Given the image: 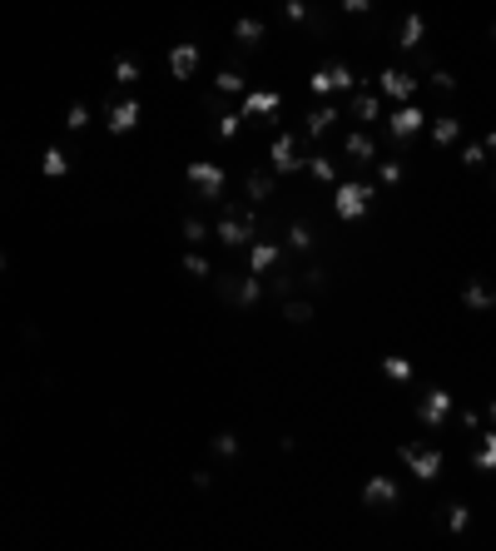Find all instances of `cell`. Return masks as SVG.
<instances>
[{"instance_id": "cell-4", "label": "cell", "mask_w": 496, "mask_h": 551, "mask_svg": "<svg viewBox=\"0 0 496 551\" xmlns=\"http://www.w3.org/2000/svg\"><path fill=\"white\" fill-rule=\"evenodd\" d=\"M268 169L278 174V179H298V174H308V154H303V135L298 130H278V135H268Z\"/></svg>"}, {"instance_id": "cell-14", "label": "cell", "mask_w": 496, "mask_h": 551, "mask_svg": "<svg viewBox=\"0 0 496 551\" xmlns=\"http://www.w3.org/2000/svg\"><path fill=\"white\" fill-rule=\"evenodd\" d=\"M343 154H348L353 169H372V164L382 159V139L372 135V130H348V135H343Z\"/></svg>"}, {"instance_id": "cell-17", "label": "cell", "mask_w": 496, "mask_h": 551, "mask_svg": "<svg viewBox=\"0 0 496 551\" xmlns=\"http://www.w3.org/2000/svg\"><path fill=\"white\" fill-rule=\"evenodd\" d=\"M457 298H462V313H477V318H482V313H496V288H492V278H467V283H462V293H457Z\"/></svg>"}, {"instance_id": "cell-11", "label": "cell", "mask_w": 496, "mask_h": 551, "mask_svg": "<svg viewBox=\"0 0 496 551\" xmlns=\"http://www.w3.org/2000/svg\"><path fill=\"white\" fill-rule=\"evenodd\" d=\"M139 125H144V100H139V95H120V100H115V110L105 115V135H110V139H129Z\"/></svg>"}, {"instance_id": "cell-10", "label": "cell", "mask_w": 496, "mask_h": 551, "mask_svg": "<svg viewBox=\"0 0 496 551\" xmlns=\"http://www.w3.org/2000/svg\"><path fill=\"white\" fill-rule=\"evenodd\" d=\"M199 65H204V45H199V40H174V45H169V80H174V85L199 80Z\"/></svg>"}, {"instance_id": "cell-6", "label": "cell", "mask_w": 496, "mask_h": 551, "mask_svg": "<svg viewBox=\"0 0 496 551\" xmlns=\"http://www.w3.org/2000/svg\"><path fill=\"white\" fill-rule=\"evenodd\" d=\"M363 80H358V65H348V60H328V65H318L313 75H308V95L313 100H338V95H353Z\"/></svg>"}, {"instance_id": "cell-24", "label": "cell", "mask_w": 496, "mask_h": 551, "mask_svg": "<svg viewBox=\"0 0 496 551\" xmlns=\"http://www.w3.org/2000/svg\"><path fill=\"white\" fill-rule=\"evenodd\" d=\"M457 164H462V169H472V174H482V169L492 164L487 139H467V144H462V154H457Z\"/></svg>"}, {"instance_id": "cell-27", "label": "cell", "mask_w": 496, "mask_h": 551, "mask_svg": "<svg viewBox=\"0 0 496 551\" xmlns=\"http://www.w3.org/2000/svg\"><path fill=\"white\" fill-rule=\"evenodd\" d=\"M487 422H492V427H496V398H492V403H487Z\"/></svg>"}, {"instance_id": "cell-25", "label": "cell", "mask_w": 496, "mask_h": 551, "mask_svg": "<svg viewBox=\"0 0 496 551\" xmlns=\"http://www.w3.org/2000/svg\"><path fill=\"white\" fill-rule=\"evenodd\" d=\"M377 5H382V0H338V10H343V15H353V20H363V15L377 10Z\"/></svg>"}, {"instance_id": "cell-12", "label": "cell", "mask_w": 496, "mask_h": 551, "mask_svg": "<svg viewBox=\"0 0 496 551\" xmlns=\"http://www.w3.org/2000/svg\"><path fill=\"white\" fill-rule=\"evenodd\" d=\"M343 115H348L358 130H377V125H382V95H377L372 85H358V90L348 95Z\"/></svg>"}, {"instance_id": "cell-16", "label": "cell", "mask_w": 496, "mask_h": 551, "mask_svg": "<svg viewBox=\"0 0 496 551\" xmlns=\"http://www.w3.org/2000/svg\"><path fill=\"white\" fill-rule=\"evenodd\" d=\"M244 264H248V274L268 278L278 264H283V244H278V239H253L244 249Z\"/></svg>"}, {"instance_id": "cell-8", "label": "cell", "mask_w": 496, "mask_h": 551, "mask_svg": "<svg viewBox=\"0 0 496 551\" xmlns=\"http://www.w3.org/2000/svg\"><path fill=\"white\" fill-rule=\"evenodd\" d=\"M343 120H348V115H343L338 100H313V105L303 110V120H298V135L308 139V144H323Z\"/></svg>"}, {"instance_id": "cell-13", "label": "cell", "mask_w": 496, "mask_h": 551, "mask_svg": "<svg viewBox=\"0 0 496 551\" xmlns=\"http://www.w3.org/2000/svg\"><path fill=\"white\" fill-rule=\"evenodd\" d=\"M462 135H467V120H462L457 110H447V105H442V110H432V115H427V139H432L437 149H452Z\"/></svg>"}, {"instance_id": "cell-15", "label": "cell", "mask_w": 496, "mask_h": 551, "mask_svg": "<svg viewBox=\"0 0 496 551\" xmlns=\"http://www.w3.org/2000/svg\"><path fill=\"white\" fill-rule=\"evenodd\" d=\"M422 45H427V10L412 5V10L397 20V50H402V55H417Z\"/></svg>"}, {"instance_id": "cell-1", "label": "cell", "mask_w": 496, "mask_h": 551, "mask_svg": "<svg viewBox=\"0 0 496 551\" xmlns=\"http://www.w3.org/2000/svg\"><path fill=\"white\" fill-rule=\"evenodd\" d=\"M397 462L407 467V477H412V482L437 487V482H442V472H447V447H442V437H437V432H417V437H407V442L397 447Z\"/></svg>"}, {"instance_id": "cell-23", "label": "cell", "mask_w": 496, "mask_h": 551, "mask_svg": "<svg viewBox=\"0 0 496 551\" xmlns=\"http://www.w3.org/2000/svg\"><path fill=\"white\" fill-rule=\"evenodd\" d=\"M472 472L496 477V427H482V432H477V447H472Z\"/></svg>"}, {"instance_id": "cell-21", "label": "cell", "mask_w": 496, "mask_h": 551, "mask_svg": "<svg viewBox=\"0 0 496 551\" xmlns=\"http://www.w3.org/2000/svg\"><path fill=\"white\" fill-rule=\"evenodd\" d=\"M70 174H75V154L60 144H45L40 149V179H70Z\"/></svg>"}, {"instance_id": "cell-20", "label": "cell", "mask_w": 496, "mask_h": 551, "mask_svg": "<svg viewBox=\"0 0 496 551\" xmlns=\"http://www.w3.org/2000/svg\"><path fill=\"white\" fill-rule=\"evenodd\" d=\"M110 85H115L120 95H134V90L144 85V65H139L134 55H115V65H110Z\"/></svg>"}, {"instance_id": "cell-2", "label": "cell", "mask_w": 496, "mask_h": 551, "mask_svg": "<svg viewBox=\"0 0 496 551\" xmlns=\"http://www.w3.org/2000/svg\"><path fill=\"white\" fill-rule=\"evenodd\" d=\"M184 184L204 199V209H214V214H219V204H224V194H229V164H224V159L199 154V159H189V164H184Z\"/></svg>"}, {"instance_id": "cell-9", "label": "cell", "mask_w": 496, "mask_h": 551, "mask_svg": "<svg viewBox=\"0 0 496 551\" xmlns=\"http://www.w3.org/2000/svg\"><path fill=\"white\" fill-rule=\"evenodd\" d=\"M382 135H387V139H397V144H412L417 135H427V110H422L417 100L397 105L392 115H382Z\"/></svg>"}, {"instance_id": "cell-26", "label": "cell", "mask_w": 496, "mask_h": 551, "mask_svg": "<svg viewBox=\"0 0 496 551\" xmlns=\"http://www.w3.org/2000/svg\"><path fill=\"white\" fill-rule=\"evenodd\" d=\"M487 154H492V164H496V125L487 130Z\"/></svg>"}, {"instance_id": "cell-5", "label": "cell", "mask_w": 496, "mask_h": 551, "mask_svg": "<svg viewBox=\"0 0 496 551\" xmlns=\"http://www.w3.org/2000/svg\"><path fill=\"white\" fill-rule=\"evenodd\" d=\"M358 502H363V512L397 517V512H402V477H392V472H368L363 487H358Z\"/></svg>"}, {"instance_id": "cell-18", "label": "cell", "mask_w": 496, "mask_h": 551, "mask_svg": "<svg viewBox=\"0 0 496 551\" xmlns=\"http://www.w3.org/2000/svg\"><path fill=\"white\" fill-rule=\"evenodd\" d=\"M229 35H234V45L239 50H263V40H268V20L263 15H239L234 25H229Z\"/></svg>"}, {"instance_id": "cell-22", "label": "cell", "mask_w": 496, "mask_h": 551, "mask_svg": "<svg viewBox=\"0 0 496 551\" xmlns=\"http://www.w3.org/2000/svg\"><path fill=\"white\" fill-rule=\"evenodd\" d=\"M308 179L313 184H323V189H333L338 184V159L318 144V149H308Z\"/></svg>"}, {"instance_id": "cell-7", "label": "cell", "mask_w": 496, "mask_h": 551, "mask_svg": "<svg viewBox=\"0 0 496 551\" xmlns=\"http://www.w3.org/2000/svg\"><path fill=\"white\" fill-rule=\"evenodd\" d=\"M372 90H377L382 100L407 105V100H417V95H422V75H417V70H407V65H382V70L372 75Z\"/></svg>"}, {"instance_id": "cell-3", "label": "cell", "mask_w": 496, "mask_h": 551, "mask_svg": "<svg viewBox=\"0 0 496 551\" xmlns=\"http://www.w3.org/2000/svg\"><path fill=\"white\" fill-rule=\"evenodd\" d=\"M377 199H382V189L368 184V179H338V184H333V194H328V204H333V219H338V224H363Z\"/></svg>"}, {"instance_id": "cell-19", "label": "cell", "mask_w": 496, "mask_h": 551, "mask_svg": "<svg viewBox=\"0 0 496 551\" xmlns=\"http://www.w3.org/2000/svg\"><path fill=\"white\" fill-rule=\"evenodd\" d=\"M377 373H382L387 383H397V388H412V383H417V358H407V353H382V358H377Z\"/></svg>"}]
</instances>
